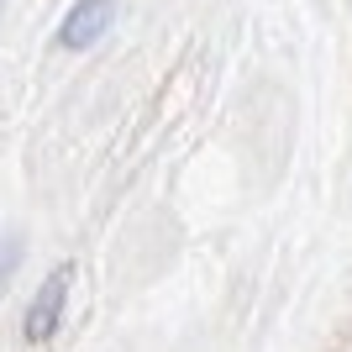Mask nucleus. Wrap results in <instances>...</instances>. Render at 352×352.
<instances>
[{"mask_svg":"<svg viewBox=\"0 0 352 352\" xmlns=\"http://www.w3.org/2000/svg\"><path fill=\"white\" fill-rule=\"evenodd\" d=\"M69 279H74L69 263L53 268V274L43 279V289H37V300H32V310H27V342H47L53 331H58L63 305H69Z\"/></svg>","mask_w":352,"mask_h":352,"instance_id":"1","label":"nucleus"},{"mask_svg":"<svg viewBox=\"0 0 352 352\" xmlns=\"http://www.w3.org/2000/svg\"><path fill=\"white\" fill-rule=\"evenodd\" d=\"M116 21V0H79L69 16H63V32H58V43L63 47H89V43H100L105 27Z\"/></svg>","mask_w":352,"mask_h":352,"instance_id":"2","label":"nucleus"},{"mask_svg":"<svg viewBox=\"0 0 352 352\" xmlns=\"http://www.w3.org/2000/svg\"><path fill=\"white\" fill-rule=\"evenodd\" d=\"M16 263H21V242L0 236V294H6V279L16 274Z\"/></svg>","mask_w":352,"mask_h":352,"instance_id":"3","label":"nucleus"}]
</instances>
